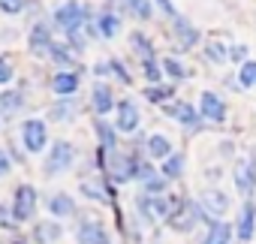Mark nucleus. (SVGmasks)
I'll return each instance as SVG.
<instances>
[{
    "label": "nucleus",
    "mask_w": 256,
    "mask_h": 244,
    "mask_svg": "<svg viewBox=\"0 0 256 244\" xmlns=\"http://www.w3.org/2000/svg\"><path fill=\"white\" fill-rule=\"evenodd\" d=\"M28 106V94H24V84H16V88H6L4 94H0V120H12L24 112Z\"/></svg>",
    "instance_id": "obj_16"
},
{
    "label": "nucleus",
    "mask_w": 256,
    "mask_h": 244,
    "mask_svg": "<svg viewBox=\"0 0 256 244\" xmlns=\"http://www.w3.org/2000/svg\"><path fill=\"white\" fill-rule=\"evenodd\" d=\"M142 76H145V82H148V84H163V82H166L163 66H160V60H157V58H154V60H142Z\"/></svg>",
    "instance_id": "obj_34"
},
{
    "label": "nucleus",
    "mask_w": 256,
    "mask_h": 244,
    "mask_svg": "<svg viewBox=\"0 0 256 244\" xmlns=\"http://www.w3.org/2000/svg\"><path fill=\"white\" fill-rule=\"evenodd\" d=\"M28 4H30V0H0V12L16 18V16H22L28 10Z\"/></svg>",
    "instance_id": "obj_39"
},
{
    "label": "nucleus",
    "mask_w": 256,
    "mask_h": 244,
    "mask_svg": "<svg viewBox=\"0 0 256 244\" xmlns=\"http://www.w3.org/2000/svg\"><path fill=\"white\" fill-rule=\"evenodd\" d=\"M48 60L54 64V70H76V72H84V66H82V54H76V52H72L64 40L52 46Z\"/></svg>",
    "instance_id": "obj_19"
},
{
    "label": "nucleus",
    "mask_w": 256,
    "mask_h": 244,
    "mask_svg": "<svg viewBox=\"0 0 256 244\" xmlns=\"http://www.w3.org/2000/svg\"><path fill=\"white\" fill-rule=\"evenodd\" d=\"M220 157H229L232 160L235 157V145L232 142H220Z\"/></svg>",
    "instance_id": "obj_43"
},
{
    "label": "nucleus",
    "mask_w": 256,
    "mask_h": 244,
    "mask_svg": "<svg viewBox=\"0 0 256 244\" xmlns=\"http://www.w3.org/2000/svg\"><path fill=\"white\" fill-rule=\"evenodd\" d=\"M235 78H238V84H241L244 90L256 88V60L250 58L247 64H241V66H238V76H235Z\"/></svg>",
    "instance_id": "obj_35"
},
{
    "label": "nucleus",
    "mask_w": 256,
    "mask_h": 244,
    "mask_svg": "<svg viewBox=\"0 0 256 244\" xmlns=\"http://www.w3.org/2000/svg\"><path fill=\"white\" fill-rule=\"evenodd\" d=\"M160 112H163L166 118L178 120V124H181L187 133H199L202 124H205L202 114H199V106H193V102H187V100H172V102L160 106Z\"/></svg>",
    "instance_id": "obj_4"
},
{
    "label": "nucleus",
    "mask_w": 256,
    "mask_h": 244,
    "mask_svg": "<svg viewBox=\"0 0 256 244\" xmlns=\"http://www.w3.org/2000/svg\"><path fill=\"white\" fill-rule=\"evenodd\" d=\"M12 223H16L12 220V208L10 205H0V226H4V229H16Z\"/></svg>",
    "instance_id": "obj_42"
},
{
    "label": "nucleus",
    "mask_w": 256,
    "mask_h": 244,
    "mask_svg": "<svg viewBox=\"0 0 256 244\" xmlns=\"http://www.w3.org/2000/svg\"><path fill=\"white\" fill-rule=\"evenodd\" d=\"M82 82H84V72H76V70H54L52 78H48V88H52V94H54L58 100H72V96L78 94Z\"/></svg>",
    "instance_id": "obj_12"
},
{
    "label": "nucleus",
    "mask_w": 256,
    "mask_h": 244,
    "mask_svg": "<svg viewBox=\"0 0 256 244\" xmlns=\"http://www.w3.org/2000/svg\"><path fill=\"white\" fill-rule=\"evenodd\" d=\"M154 10H157L163 18H169V22L181 18V10L175 6V0H154Z\"/></svg>",
    "instance_id": "obj_40"
},
{
    "label": "nucleus",
    "mask_w": 256,
    "mask_h": 244,
    "mask_svg": "<svg viewBox=\"0 0 256 244\" xmlns=\"http://www.w3.org/2000/svg\"><path fill=\"white\" fill-rule=\"evenodd\" d=\"M90 72H94L100 82H106V78H114V82H120V84H133V72L124 66V60H120V58L100 60V64H94V66H90Z\"/></svg>",
    "instance_id": "obj_17"
},
{
    "label": "nucleus",
    "mask_w": 256,
    "mask_h": 244,
    "mask_svg": "<svg viewBox=\"0 0 256 244\" xmlns=\"http://www.w3.org/2000/svg\"><path fill=\"white\" fill-rule=\"evenodd\" d=\"M46 208H48L52 217H60V220L78 214V205H76V199H72L70 193H52V196L46 199Z\"/></svg>",
    "instance_id": "obj_25"
},
{
    "label": "nucleus",
    "mask_w": 256,
    "mask_h": 244,
    "mask_svg": "<svg viewBox=\"0 0 256 244\" xmlns=\"http://www.w3.org/2000/svg\"><path fill=\"white\" fill-rule=\"evenodd\" d=\"M126 42H130V52L139 58V64H142V60H154V58H157V42H154L145 30H133L130 36H126Z\"/></svg>",
    "instance_id": "obj_24"
},
{
    "label": "nucleus",
    "mask_w": 256,
    "mask_h": 244,
    "mask_svg": "<svg viewBox=\"0 0 256 244\" xmlns=\"http://www.w3.org/2000/svg\"><path fill=\"white\" fill-rule=\"evenodd\" d=\"M232 235H235V226H232V223H226V220H214V223L208 226L202 244H229Z\"/></svg>",
    "instance_id": "obj_32"
},
{
    "label": "nucleus",
    "mask_w": 256,
    "mask_h": 244,
    "mask_svg": "<svg viewBox=\"0 0 256 244\" xmlns=\"http://www.w3.org/2000/svg\"><path fill=\"white\" fill-rule=\"evenodd\" d=\"M139 124H142V108L133 96H124L118 100L114 106V127L120 136H136L139 133Z\"/></svg>",
    "instance_id": "obj_6"
},
{
    "label": "nucleus",
    "mask_w": 256,
    "mask_h": 244,
    "mask_svg": "<svg viewBox=\"0 0 256 244\" xmlns=\"http://www.w3.org/2000/svg\"><path fill=\"white\" fill-rule=\"evenodd\" d=\"M58 40H54V24H52V18H36L34 24H30V30H28V52L30 54H36V58H48V52H52V46H54Z\"/></svg>",
    "instance_id": "obj_8"
},
{
    "label": "nucleus",
    "mask_w": 256,
    "mask_h": 244,
    "mask_svg": "<svg viewBox=\"0 0 256 244\" xmlns=\"http://www.w3.org/2000/svg\"><path fill=\"white\" fill-rule=\"evenodd\" d=\"M160 66H163V76L175 84V82H187L190 76H193V70L181 60V58H175V54H166V58H160Z\"/></svg>",
    "instance_id": "obj_26"
},
{
    "label": "nucleus",
    "mask_w": 256,
    "mask_h": 244,
    "mask_svg": "<svg viewBox=\"0 0 256 244\" xmlns=\"http://www.w3.org/2000/svg\"><path fill=\"white\" fill-rule=\"evenodd\" d=\"M169 40L175 42V48L190 52V48L202 46V30H199L187 16H181V18H175V22H172V28H169Z\"/></svg>",
    "instance_id": "obj_11"
},
{
    "label": "nucleus",
    "mask_w": 256,
    "mask_h": 244,
    "mask_svg": "<svg viewBox=\"0 0 256 244\" xmlns=\"http://www.w3.org/2000/svg\"><path fill=\"white\" fill-rule=\"evenodd\" d=\"M18 139L24 145L28 154H42L48 151L52 139H48V120L46 118H24L18 127Z\"/></svg>",
    "instance_id": "obj_3"
},
{
    "label": "nucleus",
    "mask_w": 256,
    "mask_h": 244,
    "mask_svg": "<svg viewBox=\"0 0 256 244\" xmlns=\"http://www.w3.org/2000/svg\"><path fill=\"white\" fill-rule=\"evenodd\" d=\"M120 10L145 24V22L154 18V0H120Z\"/></svg>",
    "instance_id": "obj_30"
},
{
    "label": "nucleus",
    "mask_w": 256,
    "mask_h": 244,
    "mask_svg": "<svg viewBox=\"0 0 256 244\" xmlns=\"http://www.w3.org/2000/svg\"><path fill=\"white\" fill-rule=\"evenodd\" d=\"M142 96H145L151 106H166V102H172V100H175V84H172V82L148 84V88L142 90Z\"/></svg>",
    "instance_id": "obj_31"
},
{
    "label": "nucleus",
    "mask_w": 256,
    "mask_h": 244,
    "mask_svg": "<svg viewBox=\"0 0 256 244\" xmlns=\"http://www.w3.org/2000/svg\"><path fill=\"white\" fill-rule=\"evenodd\" d=\"M202 58L211 66H226L229 64V46L220 42V40H205L202 42Z\"/></svg>",
    "instance_id": "obj_29"
},
{
    "label": "nucleus",
    "mask_w": 256,
    "mask_h": 244,
    "mask_svg": "<svg viewBox=\"0 0 256 244\" xmlns=\"http://www.w3.org/2000/svg\"><path fill=\"white\" fill-rule=\"evenodd\" d=\"M10 172H12V157L6 148H0V178H6Z\"/></svg>",
    "instance_id": "obj_41"
},
{
    "label": "nucleus",
    "mask_w": 256,
    "mask_h": 244,
    "mask_svg": "<svg viewBox=\"0 0 256 244\" xmlns=\"http://www.w3.org/2000/svg\"><path fill=\"white\" fill-rule=\"evenodd\" d=\"M199 220H205V223H208V217L202 214L199 202H193V199H181V202H178V208L172 211V217H169L166 223H169V229H172V232H184V235H187V232H193V229H196V223H199Z\"/></svg>",
    "instance_id": "obj_7"
},
{
    "label": "nucleus",
    "mask_w": 256,
    "mask_h": 244,
    "mask_svg": "<svg viewBox=\"0 0 256 244\" xmlns=\"http://www.w3.org/2000/svg\"><path fill=\"white\" fill-rule=\"evenodd\" d=\"M142 193H145V196H166V193H169V181L157 172L154 178H148V181L142 184Z\"/></svg>",
    "instance_id": "obj_36"
},
{
    "label": "nucleus",
    "mask_w": 256,
    "mask_h": 244,
    "mask_svg": "<svg viewBox=\"0 0 256 244\" xmlns=\"http://www.w3.org/2000/svg\"><path fill=\"white\" fill-rule=\"evenodd\" d=\"M94 136L100 142V151H114L120 148V133L114 124H108V118H94Z\"/></svg>",
    "instance_id": "obj_23"
},
{
    "label": "nucleus",
    "mask_w": 256,
    "mask_h": 244,
    "mask_svg": "<svg viewBox=\"0 0 256 244\" xmlns=\"http://www.w3.org/2000/svg\"><path fill=\"white\" fill-rule=\"evenodd\" d=\"M94 28H96V34H100V40H118L120 36V28H124V22H120V12L106 0V6L96 12V18H94Z\"/></svg>",
    "instance_id": "obj_15"
},
{
    "label": "nucleus",
    "mask_w": 256,
    "mask_h": 244,
    "mask_svg": "<svg viewBox=\"0 0 256 244\" xmlns=\"http://www.w3.org/2000/svg\"><path fill=\"white\" fill-rule=\"evenodd\" d=\"M36 205H40L36 187H34V184H18L16 193H12V202H10L12 220H16V223H30V220L36 217Z\"/></svg>",
    "instance_id": "obj_5"
},
{
    "label": "nucleus",
    "mask_w": 256,
    "mask_h": 244,
    "mask_svg": "<svg viewBox=\"0 0 256 244\" xmlns=\"http://www.w3.org/2000/svg\"><path fill=\"white\" fill-rule=\"evenodd\" d=\"M16 82V66L6 54H0V88H10Z\"/></svg>",
    "instance_id": "obj_38"
},
{
    "label": "nucleus",
    "mask_w": 256,
    "mask_h": 244,
    "mask_svg": "<svg viewBox=\"0 0 256 244\" xmlns=\"http://www.w3.org/2000/svg\"><path fill=\"white\" fill-rule=\"evenodd\" d=\"M102 181H106V178H102ZM102 181H100V178H84V181H82V193H84L88 199H94V202L108 205V190L102 187Z\"/></svg>",
    "instance_id": "obj_33"
},
{
    "label": "nucleus",
    "mask_w": 256,
    "mask_h": 244,
    "mask_svg": "<svg viewBox=\"0 0 256 244\" xmlns=\"http://www.w3.org/2000/svg\"><path fill=\"white\" fill-rule=\"evenodd\" d=\"M232 184L244 199H250L256 193V151L250 157H241L232 163Z\"/></svg>",
    "instance_id": "obj_9"
},
{
    "label": "nucleus",
    "mask_w": 256,
    "mask_h": 244,
    "mask_svg": "<svg viewBox=\"0 0 256 244\" xmlns=\"http://www.w3.org/2000/svg\"><path fill=\"white\" fill-rule=\"evenodd\" d=\"M184 172H187V154H184V151H175L172 157H166V160L160 163V175H163L169 184H172V181H181Z\"/></svg>",
    "instance_id": "obj_27"
},
{
    "label": "nucleus",
    "mask_w": 256,
    "mask_h": 244,
    "mask_svg": "<svg viewBox=\"0 0 256 244\" xmlns=\"http://www.w3.org/2000/svg\"><path fill=\"white\" fill-rule=\"evenodd\" d=\"M199 114L205 124H226L229 118V102L217 90H202L199 94Z\"/></svg>",
    "instance_id": "obj_10"
},
{
    "label": "nucleus",
    "mask_w": 256,
    "mask_h": 244,
    "mask_svg": "<svg viewBox=\"0 0 256 244\" xmlns=\"http://www.w3.org/2000/svg\"><path fill=\"white\" fill-rule=\"evenodd\" d=\"M96 16L90 12L88 4H78V0H66L58 10H52V24L54 30L60 34H70V30H78V28H88Z\"/></svg>",
    "instance_id": "obj_2"
},
{
    "label": "nucleus",
    "mask_w": 256,
    "mask_h": 244,
    "mask_svg": "<svg viewBox=\"0 0 256 244\" xmlns=\"http://www.w3.org/2000/svg\"><path fill=\"white\" fill-rule=\"evenodd\" d=\"M223 84H226L229 90H235V94H241V90H244V88L238 84V78H223Z\"/></svg>",
    "instance_id": "obj_44"
},
{
    "label": "nucleus",
    "mask_w": 256,
    "mask_h": 244,
    "mask_svg": "<svg viewBox=\"0 0 256 244\" xmlns=\"http://www.w3.org/2000/svg\"><path fill=\"white\" fill-rule=\"evenodd\" d=\"M76 238H78V244H108L106 223L96 220V217H84L76 229Z\"/></svg>",
    "instance_id": "obj_20"
},
{
    "label": "nucleus",
    "mask_w": 256,
    "mask_h": 244,
    "mask_svg": "<svg viewBox=\"0 0 256 244\" xmlns=\"http://www.w3.org/2000/svg\"><path fill=\"white\" fill-rule=\"evenodd\" d=\"M78 114H82V106L76 100H54L46 112V120H52V124H72Z\"/></svg>",
    "instance_id": "obj_21"
},
{
    "label": "nucleus",
    "mask_w": 256,
    "mask_h": 244,
    "mask_svg": "<svg viewBox=\"0 0 256 244\" xmlns=\"http://www.w3.org/2000/svg\"><path fill=\"white\" fill-rule=\"evenodd\" d=\"M172 154H175V145H172V139H169L166 133L154 130V133L145 136V157H148L151 163H163V160L172 157Z\"/></svg>",
    "instance_id": "obj_18"
},
{
    "label": "nucleus",
    "mask_w": 256,
    "mask_h": 244,
    "mask_svg": "<svg viewBox=\"0 0 256 244\" xmlns=\"http://www.w3.org/2000/svg\"><path fill=\"white\" fill-rule=\"evenodd\" d=\"M60 235H64V226L58 220H36V226L30 232V238L36 244H54V241H60Z\"/></svg>",
    "instance_id": "obj_28"
},
{
    "label": "nucleus",
    "mask_w": 256,
    "mask_h": 244,
    "mask_svg": "<svg viewBox=\"0 0 256 244\" xmlns=\"http://www.w3.org/2000/svg\"><path fill=\"white\" fill-rule=\"evenodd\" d=\"M108 244H112V241H108Z\"/></svg>",
    "instance_id": "obj_45"
},
{
    "label": "nucleus",
    "mask_w": 256,
    "mask_h": 244,
    "mask_svg": "<svg viewBox=\"0 0 256 244\" xmlns=\"http://www.w3.org/2000/svg\"><path fill=\"white\" fill-rule=\"evenodd\" d=\"M253 235H256V202L247 199L241 205V214H238V223H235V238L247 244V241H253Z\"/></svg>",
    "instance_id": "obj_22"
},
{
    "label": "nucleus",
    "mask_w": 256,
    "mask_h": 244,
    "mask_svg": "<svg viewBox=\"0 0 256 244\" xmlns=\"http://www.w3.org/2000/svg\"><path fill=\"white\" fill-rule=\"evenodd\" d=\"M196 202H199L202 214H205L211 223H214V220H223V214L229 211V196H226L223 190H217V187H205Z\"/></svg>",
    "instance_id": "obj_14"
},
{
    "label": "nucleus",
    "mask_w": 256,
    "mask_h": 244,
    "mask_svg": "<svg viewBox=\"0 0 256 244\" xmlns=\"http://www.w3.org/2000/svg\"><path fill=\"white\" fill-rule=\"evenodd\" d=\"M78 160V148L70 139H54L48 145V154L42 157V175L46 178H58L64 172H70Z\"/></svg>",
    "instance_id": "obj_1"
},
{
    "label": "nucleus",
    "mask_w": 256,
    "mask_h": 244,
    "mask_svg": "<svg viewBox=\"0 0 256 244\" xmlns=\"http://www.w3.org/2000/svg\"><path fill=\"white\" fill-rule=\"evenodd\" d=\"M247 60H250V48H247L244 42H229V64L241 66V64H247Z\"/></svg>",
    "instance_id": "obj_37"
},
{
    "label": "nucleus",
    "mask_w": 256,
    "mask_h": 244,
    "mask_svg": "<svg viewBox=\"0 0 256 244\" xmlns=\"http://www.w3.org/2000/svg\"><path fill=\"white\" fill-rule=\"evenodd\" d=\"M114 106H118V96H114L112 84L96 78L90 84V112H94V118H108L114 112Z\"/></svg>",
    "instance_id": "obj_13"
}]
</instances>
